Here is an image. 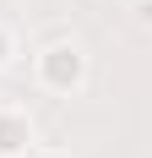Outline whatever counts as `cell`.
<instances>
[{
  "label": "cell",
  "instance_id": "obj_1",
  "mask_svg": "<svg viewBox=\"0 0 152 158\" xmlns=\"http://www.w3.org/2000/svg\"><path fill=\"white\" fill-rule=\"evenodd\" d=\"M87 49L76 44V38H54V44H44L38 55H33V77H38V87L54 98H71L87 87Z\"/></svg>",
  "mask_w": 152,
  "mask_h": 158
},
{
  "label": "cell",
  "instance_id": "obj_2",
  "mask_svg": "<svg viewBox=\"0 0 152 158\" xmlns=\"http://www.w3.org/2000/svg\"><path fill=\"white\" fill-rule=\"evenodd\" d=\"M33 153V120L27 109L0 104V158H27Z\"/></svg>",
  "mask_w": 152,
  "mask_h": 158
},
{
  "label": "cell",
  "instance_id": "obj_3",
  "mask_svg": "<svg viewBox=\"0 0 152 158\" xmlns=\"http://www.w3.org/2000/svg\"><path fill=\"white\" fill-rule=\"evenodd\" d=\"M11 55H16V33L6 27V22H0V71L11 65Z\"/></svg>",
  "mask_w": 152,
  "mask_h": 158
},
{
  "label": "cell",
  "instance_id": "obj_4",
  "mask_svg": "<svg viewBox=\"0 0 152 158\" xmlns=\"http://www.w3.org/2000/svg\"><path fill=\"white\" fill-rule=\"evenodd\" d=\"M136 22H141V27H152V0H136Z\"/></svg>",
  "mask_w": 152,
  "mask_h": 158
},
{
  "label": "cell",
  "instance_id": "obj_5",
  "mask_svg": "<svg viewBox=\"0 0 152 158\" xmlns=\"http://www.w3.org/2000/svg\"><path fill=\"white\" fill-rule=\"evenodd\" d=\"M27 158H71V153H60V147H33Z\"/></svg>",
  "mask_w": 152,
  "mask_h": 158
}]
</instances>
